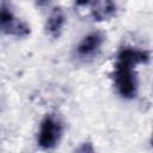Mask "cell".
Masks as SVG:
<instances>
[{
  "label": "cell",
  "mask_w": 153,
  "mask_h": 153,
  "mask_svg": "<svg viewBox=\"0 0 153 153\" xmlns=\"http://www.w3.org/2000/svg\"><path fill=\"white\" fill-rule=\"evenodd\" d=\"M149 61V54L133 47H123L117 56L114 68V85L117 93L124 99H133L137 94V76L135 67Z\"/></svg>",
  "instance_id": "cell-1"
},
{
  "label": "cell",
  "mask_w": 153,
  "mask_h": 153,
  "mask_svg": "<svg viewBox=\"0 0 153 153\" xmlns=\"http://www.w3.org/2000/svg\"><path fill=\"white\" fill-rule=\"evenodd\" d=\"M62 133L63 124L61 120L54 114L45 115L39 126L37 142L42 148L51 149L60 142Z\"/></svg>",
  "instance_id": "cell-2"
},
{
  "label": "cell",
  "mask_w": 153,
  "mask_h": 153,
  "mask_svg": "<svg viewBox=\"0 0 153 153\" xmlns=\"http://www.w3.org/2000/svg\"><path fill=\"white\" fill-rule=\"evenodd\" d=\"M0 27L4 33L16 36V37H26L30 33V26L25 22L18 19L14 16L10 4L6 0L1 1Z\"/></svg>",
  "instance_id": "cell-3"
},
{
  "label": "cell",
  "mask_w": 153,
  "mask_h": 153,
  "mask_svg": "<svg viewBox=\"0 0 153 153\" xmlns=\"http://www.w3.org/2000/svg\"><path fill=\"white\" fill-rule=\"evenodd\" d=\"M104 35L100 31H93L82 37L75 48V56L80 61H90L94 59L104 43Z\"/></svg>",
  "instance_id": "cell-4"
},
{
  "label": "cell",
  "mask_w": 153,
  "mask_h": 153,
  "mask_svg": "<svg viewBox=\"0 0 153 153\" xmlns=\"http://www.w3.org/2000/svg\"><path fill=\"white\" fill-rule=\"evenodd\" d=\"M65 24H66V14H65V11L61 8V7H55L47 22H45V32L47 35H49V37H51L53 39H56L61 36L62 31H63V27H65Z\"/></svg>",
  "instance_id": "cell-5"
},
{
  "label": "cell",
  "mask_w": 153,
  "mask_h": 153,
  "mask_svg": "<svg viewBox=\"0 0 153 153\" xmlns=\"http://www.w3.org/2000/svg\"><path fill=\"white\" fill-rule=\"evenodd\" d=\"M90 6L91 16L97 22L108 20L117 12V6L114 0H92Z\"/></svg>",
  "instance_id": "cell-6"
},
{
  "label": "cell",
  "mask_w": 153,
  "mask_h": 153,
  "mask_svg": "<svg viewBox=\"0 0 153 153\" xmlns=\"http://www.w3.org/2000/svg\"><path fill=\"white\" fill-rule=\"evenodd\" d=\"M33 2L38 8H45L53 2V0H33Z\"/></svg>",
  "instance_id": "cell-7"
},
{
  "label": "cell",
  "mask_w": 153,
  "mask_h": 153,
  "mask_svg": "<svg viewBox=\"0 0 153 153\" xmlns=\"http://www.w3.org/2000/svg\"><path fill=\"white\" fill-rule=\"evenodd\" d=\"M91 2H92V0H75V6L85 7V6H90Z\"/></svg>",
  "instance_id": "cell-8"
},
{
  "label": "cell",
  "mask_w": 153,
  "mask_h": 153,
  "mask_svg": "<svg viewBox=\"0 0 153 153\" xmlns=\"http://www.w3.org/2000/svg\"><path fill=\"white\" fill-rule=\"evenodd\" d=\"M151 146L153 147V133H152V137H151Z\"/></svg>",
  "instance_id": "cell-9"
}]
</instances>
